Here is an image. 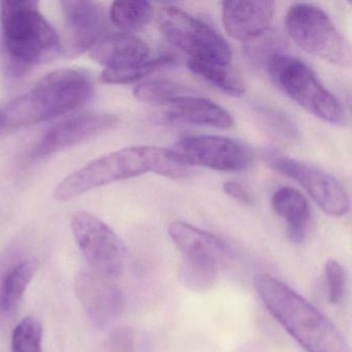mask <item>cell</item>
Returning <instances> with one entry per match:
<instances>
[{
	"label": "cell",
	"instance_id": "obj_8",
	"mask_svg": "<svg viewBox=\"0 0 352 352\" xmlns=\"http://www.w3.org/2000/svg\"><path fill=\"white\" fill-rule=\"evenodd\" d=\"M80 250L92 271L115 280L124 267L125 249L116 232L100 218L87 212H77L71 221Z\"/></svg>",
	"mask_w": 352,
	"mask_h": 352
},
{
	"label": "cell",
	"instance_id": "obj_7",
	"mask_svg": "<svg viewBox=\"0 0 352 352\" xmlns=\"http://www.w3.org/2000/svg\"><path fill=\"white\" fill-rule=\"evenodd\" d=\"M160 28L166 40L193 60L228 65L232 53L226 38L187 12L166 7L160 13Z\"/></svg>",
	"mask_w": 352,
	"mask_h": 352
},
{
	"label": "cell",
	"instance_id": "obj_13",
	"mask_svg": "<svg viewBox=\"0 0 352 352\" xmlns=\"http://www.w3.org/2000/svg\"><path fill=\"white\" fill-rule=\"evenodd\" d=\"M75 292L96 327L108 324L122 311V296L114 280L92 270H84L76 276Z\"/></svg>",
	"mask_w": 352,
	"mask_h": 352
},
{
	"label": "cell",
	"instance_id": "obj_26",
	"mask_svg": "<svg viewBox=\"0 0 352 352\" xmlns=\"http://www.w3.org/2000/svg\"><path fill=\"white\" fill-rule=\"evenodd\" d=\"M184 94L185 88L182 85L166 79L143 82L133 90L135 98L145 102H166L173 98L184 96Z\"/></svg>",
	"mask_w": 352,
	"mask_h": 352
},
{
	"label": "cell",
	"instance_id": "obj_31",
	"mask_svg": "<svg viewBox=\"0 0 352 352\" xmlns=\"http://www.w3.org/2000/svg\"><path fill=\"white\" fill-rule=\"evenodd\" d=\"M7 126V122H6V117L3 112H0V133L3 131V129Z\"/></svg>",
	"mask_w": 352,
	"mask_h": 352
},
{
	"label": "cell",
	"instance_id": "obj_20",
	"mask_svg": "<svg viewBox=\"0 0 352 352\" xmlns=\"http://www.w3.org/2000/svg\"><path fill=\"white\" fill-rule=\"evenodd\" d=\"M188 67L193 74L226 94L239 98L246 92L244 80L228 65L190 59L188 61Z\"/></svg>",
	"mask_w": 352,
	"mask_h": 352
},
{
	"label": "cell",
	"instance_id": "obj_19",
	"mask_svg": "<svg viewBox=\"0 0 352 352\" xmlns=\"http://www.w3.org/2000/svg\"><path fill=\"white\" fill-rule=\"evenodd\" d=\"M272 206L285 222L288 239L294 244L304 242L311 221L310 207L304 195L292 187H281L274 193Z\"/></svg>",
	"mask_w": 352,
	"mask_h": 352
},
{
	"label": "cell",
	"instance_id": "obj_9",
	"mask_svg": "<svg viewBox=\"0 0 352 352\" xmlns=\"http://www.w3.org/2000/svg\"><path fill=\"white\" fill-rule=\"evenodd\" d=\"M267 164L296 180L327 215L342 217L349 210V197L342 183L325 170L277 152L265 155Z\"/></svg>",
	"mask_w": 352,
	"mask_h": 352
},
{
	"label": "cell",
	"instance_id": "obj_17",
	"mask_svg": "<svg viewBox=\"0 0 352 352\" xmlns=\"http://www.w3.org/2000/svg\"><path fill=\"white\" fill-rule=\"evenodd\" d=\"M89 52L90 57L104 65V69L119 71L147 61L150 48L133 34H115L104 36Z\"/></svg>",
	"mask_w": 352,
	"mask_h": 352
},
{
	"label": "cell",
	"instance_id": "obj_12",
	"mask_svg": "<svg viewBox=\"0 0 352 352\" xmlns=\"http://www.w3.org/2000/svg\"><path fill=\"white\" fill-rule=\"evenodd\" d=\"M114 115L98 114L76 117L50 127L30 152L32 160H44L59 152L89 141L118 124Z\"/></svg>",
	"mask_w": 352,
	"mask_h": 352
},
{
	"label": "cell",
	"instance_id": "obj_27",
	"mask_svg": "<svg viewBox=\"0 0 352 352\" xmlns=\"http://www.w3.org/2000/svg\"><path fill=\"white\" fill-rule=\"evenodd\" d=\"M324 272L329 302L333 305L339 304L343 298L345 289V273L343 267L335 259H329L325 263Z\"/></svg>",
	"mask_w": 352,
	"mask_h": 352
},
{
	"label": "cell",
	"instance_id": "obj_23",
	"mask_svg": "<svg viewBox=\"0 0 352 352\" xmlns=\"http://www.w3.org/2000/svg\"><path fill=\"white\" fill-rule=\"evenodd\" d=\"M219 263L209 261L185 259L179 270L181 282L189 289L205 292L217 281Z\"/></svg>",
	"mask_w": 352,
	"mask_h": 352
},
{
	"label": "cell",
	"instance_id": "obj_1",
	"mask_svg": "<svg viewBox=\"0 0 352 352\" xmlns=\"http://www.w3.org/2000/svg\"><path fill=\"white\" fill-rule=\"evenodd\" d=\"M147 173L181 180L190 170L173 149L133 146L96 158L65 177L56 187L55 197L60 201H69L98 187Z\"/></svg>",
	"mask_w": 352,
	"mask_h": 352
},
{
	"label": "cell",
	"instance_id": "obj_4",
	"mask_svg": "<svg viewBox=\"0 0 352 352\" xmlns=\"http://www.w3.org/2000/svg\"><path fill=\"white\" fill-rule=\"evenodd\" d=\"M94 81L83 72L56 69L3 111L7 126H30L57 118L89 102Z\"/></svg>",
	"mask_w": 352,
	"mask_h": 352
},
{
	"label": "cell",
	"instance_id": "obj_16",
	"mask_svg": "<svg viewBox=\"0 0 352 352\" xmlns=\"http://www.w3.org/2000/svg\"><path fill=\"white\" fill-rule=\"evenodd\" d=\"M168 232L184 258L220 263L223 259L232 256V247L226 241L187 222H172Z\"/></svg>",
	"mask_w": 352,
	"mask_h": 352
},
{
	"label": "cell",
	"instance_id": "obj_28",
	"mask_svg": "<svg viewBox=\"0 0 352 352\" xmlns=\"http://www.w3.org/2000/svg\"><path fill=\"white\" fill-rule=\"evenodd\" d=\"M261 117L265 119V124L271 127L275 133H279L280 135L287 139H296L298 135L296 125L285 114L265 109L261 112Z\"/></svg>",
	"mask_w": 352,
	"mask_h": 352
},
{
	"label": "cell",
	"instance_id": "obj_11",
	"mask_svg": "<svg viewBox=\"0 0 352 352\" xmlns=\"http://www.w3.org/2000/svg\"><path fill=\"white\" fill-rule=\"evenodd\" d=\"M65 18V38L61 51L75 57L91 50L108 32L106 11L100 3L88 0L61 1Z\"/></svg>",
	"mask_w": 352,
	"mask_h": 352
},
{
	"label": "cell",
	"instance_id": "obj_25",
	"mask_svg": "<svg viewBox=\"0 0 352 352\" xmlns=\"http://www.w3.org/2000/svg\"><path fill=\"white\" fill-rule=\"evenodd\" d=\"M12 352H43V327L34 317L22 319L12 335Z\"/></svg>",
	"mask_w": 352,
	"mask_h": 352
},
{
	"label": "cell",
	"instance_id": "obj_2",
	"mask_svg": "<svg viewBox=\"0 0 352 352\" xmlns=\"http://www.w3.org/2000/svg\"><path fill=\"white\" fill-rule=\"evenodd\" d=\"M253 283L269 312L307 352H350L339 329L289 286L267 274Z\"/></svg>",
	"mask_w": 352,
	"mask_h": 352
},
{
	"label": "cell",
	"instance_id": "obj_15",
	"mask_svg": "<svg viewBox=\"0 0 352 352\" xmlns=\"http://www.w3.org/2000/svg\"><path fill=\"white\" fill-rule=\"evenodd\" d=\"M274 13L275 3L269 0H232L222 3V22L226 32L243 42L267 30Z\"/></svg>",
	"mask_w": 352,
	"mask_h": 352
},
{
	"label": "cell",
	"instance_id": "obj_18",
	"mask_svg": "<svg viewBox=\"0 0 352 352\" xmlns=\"http://www.w3.org/2000/svg\"><path fill=\"white\" fill-rule=\"evenodd\" d=\"M166 104V117L172 120L221 129L234 125L232 115L208 98L184 94L168 100Z\"/></svg>",
	"mask_w": 352,
	"mask_h": 352
},
{
	"label": "cell",
	"instance_id": "obj_29",
	"mask_svg": "<svg viewBox=\"0 0 352 352\" xmlns=\"http://www.w3.org/2000/svg\"><path fill=\"white\" fill-rule=\"evenodd\" d=\"M108 352H135V333L129 327H118L107 338Z\"/></svg>",
	"mask_w": 352,
	"mask_h": 352
},
{
	"label": "cell",
	"instance_id": "obj_10",
	"mask_svg": "<svg viewBox=\"0 0 352 352\" xmlns=\"http://www.w3.org/2000/svg\"><path fill=\"white\" fill-rule=\"evenodd\" d=\"M173 151L187 166L219 172L239 173L252 164V154L243 144L220 135H191L180 140Z\"/></svg>",
	"mask_w": 352,
	"mask_h": 352
},
{
	"label": "cell",
	"instance_id": "obj_14",
	"mask_svg": "<svg viewBox=\"0 0 352 352\" xmlns=\"http://www.w3.org/2000/svg\"><path fill=\"white\" fill-rule=\"evenodd\" d=\"M38 269L36 258L15 249L0 257V324L13 316Z\"/></svg>",
	"mask_w": 352,
	"mask_h": 352
},
{
	"label": "cell",
	"instance_id": "obj_5",
	"mask_svg": "<svg viewBox=\"0 0 352 352\" xmlns=\"http://www.w3.org/2000/svg\"><path fill=\"white\" fill-rule=\"evenodd\" d=\"M267 69L277 88L307 112L333 125L345 121L340 100L321 84L306 63L280 53L269 61Z\"/></svg>",
	"mask_w": 352,
	"mask_h": 352
},
{
	"label": "cell",
	"instance_id": "obj_30",
	"mask_svg": "<svg viewBox=\"0 0 352 352\" xmlns=\"http://www.w3.org/2000/svg\"><path fill=\"white\" fill-rule=\"evenodd\" d=\"M222 188H223L226 195L234 197V199L241 201V203H252V197L241 183L236 182V181H228V182L224 183Z\"/></svg>",
	"mask_w": 352,
	"mask_h": 352
},
{
	"label": "cell",
	"instance_id": "obj_6",
	"mask_svg": "<svg viewBox=\"0 0 352 352\" xmlns=\"http://www.w3.org/2000/svg\"><path fill=\"white\" fill-rule=\"evenodd\" d=\"M288 36L302 50L327 63L350 67L351 47L320 8L310 3H294L285 18Z\"/></svg>",
	"mask_w": 352,
	"mask_h": 352
},
{
	"label": "cell",
	"instance_id": "obj_3",
	"mask_svg": "<svg viewBox=\"0 0 352 352\" xmlns=\"http://www.w3.org/2000/svg\"><path fill=\"white\" fill-rule=\"evenodd\" d=\"M34 0L0 5L1 46L5 65L14 77L49 63L61 51L60 36L47 21Z\"/></svg>",
	"mask_w": 352,
	"mask_h": 352
},
{
	"label": "cell",
	"instance_id": "obj_22",
	"mask_svg": "<svg viewBox=\"0 0 352 352\" xmlns=\"http://www.w3.org/2000/svg\"><path fill=\"white\" fill-rule=\"evenodd\" d=\"M244 43L245 55L255 67H267L275 55L283 53L282 50L285 47V41L281 34L270 28Z\"/></svg>",
	"mask_w": 352,
	"mask_h": 352
},
{
	"label": "cell",
	"instance_id": "obj_24",
	"mask_svg": "<svg viewBox=\"0 0 352 352\" xmlns=\"http://www.w3.org/2000/svg\"><path fill=\"white\" fill-rule=\"evenodd\" d=\"M176 63L174 57L160 56L157 58L148 59L145 63L129 69L110 71L104 69L102 81L108 84H131L141 81L144 78L164 67H170Z\"/></svg>",
	"mask_w": 352,
	"mask_h": 352
},
{
	"label": "cell",
	"instance_id": "obj_21",
	"mask_svg": "<svg viewBox=\"0 0 352 352\" xmlns=\"http://www.w3.org/2000/svg\"><path fill=\"white\" fill-rule=\"evenodd\" d=\"M110 18L117 28L135 32L151 22L153 8L148 1H115L111 7Z\"/></svg>",
	"mask_w": 352,
	"mask_h": 352
}]
</instances>
